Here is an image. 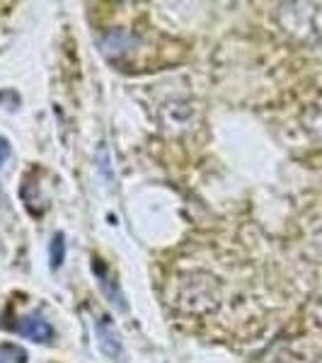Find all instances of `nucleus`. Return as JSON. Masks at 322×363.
Returning <instances> with one entry per match:
<instances>
[{
    "label": "nucleus",
    "instance_id": "20e7f679",
    "mask_svg": "<svg viewBox=\"0 0 322 363\" xmlns=\"http://www.w3.org/2000/svg\"><path fill=\"white\" fill-rule=\"evenodd\" d=\"M0 363H27V351L13 342L0 344Z\"/></svg>",
    "mask_w": 322,
    "mask_h": 363
},
{
    "label": "nucleus",
    "instance_id": "0eeeda50",
    "mask_svg": "<svg viewBox=\"0 0 322 363\" xmlns=\"http://www.w3.org/2000/svg\"><path fill=\"white\" fill-rule=\"evenodd\" d=\"M318 363H322V359H320V361H318Z\"/></svg>",
    "mask_w": 322,
    "mask_h": 363
},
{
    "label": "nucleus",
    "instance_id": "f03ea898",
    "mask_svg": "<svg viewBox=\"0 0 322 363\" xmlns=\"http://www.w3.org/2000/svg\"><path fill=\"white\" fill-rule=\"evenodd\" d=\"M95 335H97V344H99V349H102V354H107L112 361H119L124 347H121V337H119V332H116L114 322L109 320L107 315L95 320Z\"/></svg>",
    "mask_w": 322,
    "mask_h": 363
},
{
    "label": "nucleus",
    "instance_id": "39448f33",
    "mask_svg": "<svg viewBox=\"0 0 322 363\" xmlns=\"http://www.w3.org/2000/svg\"><path fill=\"white\" fill-rule=\"evenodd\" d=\"M51 269H58L63 264V259H66V238H63V233H56L54 240H51Z\"/></svg>",
    "mask_w": 322,
    "mask_h": 363
},
{
    "label": "nucleus",
    "instance_id": "f257e3e1",
    "mask_svg": "<svg viewBox=\"0 0 322 363\" xmlns=\"http://www.w3.org/2000/svg\"><path fill=\"white\" fill-rule=\"evenodd\" d=\"M13 330L20 337H27V339L39 342V344H46V342H51V339H54V327L49 325V320H44L42 315H37V313H29V315L17 318Z\"/></svg>",
    "mask_w": 322,
    "mask_h": 363
},
{
    "label": "nucleus",
    "instance_id": "7ed1b4c3",
    "mask_svg": "<svg viewBox=\"0 0 322 363\" xmlns=\"http://www.w3.org/2000/svg\"><path fill=\"white\" fill-rule=\"evenodd\" d=\"M99 49L107 56L119 58L133 49V37L128 32H124V29H112V32H107L99 39Z\"/></svg>",
    "mask_w": 322,
    "mask_h": 363
},
{
    "label": "nucleus",
    "instance_id": "423d86ee",
    "mask_svg": "<svg viewBox=\"0 0 322 363\" xmlns=\"http://www.w3.org/2000/svg\"><path fill=\"white\" fill-rule=\"evenodd\" d=\"M10 157V143L0 136V165H5V160Z\"/></svg>",
    "mask_w": 322,
    "mask_h": 363
}]
</instances>
